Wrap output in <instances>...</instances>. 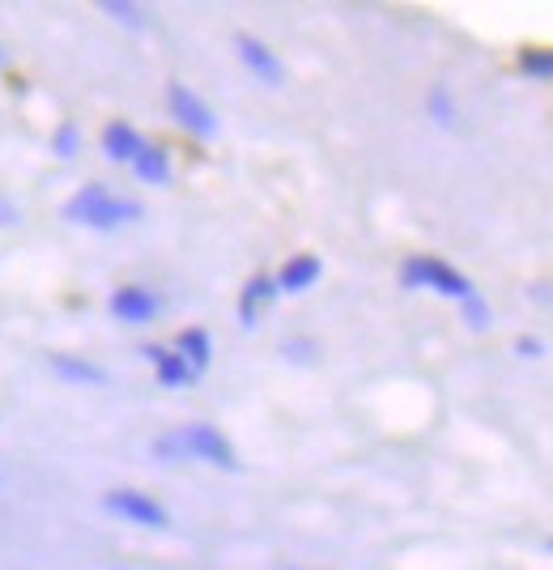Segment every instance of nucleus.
Returning a JSON list of instances; mask_svg holds the SVG:
<instances>
[{
    "label": "nucleus",
    "instance_id": "obj_4",
    "mask_svg": "<svg viewBox=\"0 0 553 570\" xmlns=\"http://www.w3.org/2000/svg\"><path fill=\"white\" fill-rule=\"evenodd\" d=\"M179 452L196 455V460H205V464H214V469H226V473L239 469V455H235V448L226 443V434L214 426H205V422L179 430Z\"/></svg>",
    "mask_w": 553,
    "mask_h": 570
},
{
    "label": "nucleus",
    "instance_id": "obj_1",
    "mask_svg": "<svg viewBox=\"0 0 553 570\" xmlns=\"http://www.w3.org/2000/svg\"><path fill=\"white\" fill-rule=\"evenodd\" d=\"M65 217L77 222V226L116 230L124 222H137V217H141V205H137V200H124V196H116V191L102 188V184H90V188H81L69 205H65Z\"/></svg>",
    "mask_w": 553,
    "mask_h": 570
},
{
    "label": "nucleus",
    "instance_id": "obj_15",
    "mask_svg": "<svg viewBox=\"0 0 553 570\" xmlns=\"http://www.w3.org/2000/svg\"><path fill=\"white\" fill-rule=\"evenodd\" d=\"M520 72H529V77H550L553 72V56L545 48H532L520 56Z\"/></svg>",
    "mask_w": 553,
    "mask_h": 570
},
{
    "label": "nucleus",
    "instance_id": "obj_8",
    "mask_svg": "<svg viewBox=\"0 0 553 570\" xmlns=\"http://www.w3.org/2000/svg\"><path fill=\"white\" fill-rule=\"evenodd\" d=\"M141 137H137V128L132 124H124V119H111L107 128H102V154L111 158V163H132L137 154H141Z\"/></svg>",
    "mask_w": 553,
    "mask_h": 570
},
{
    "label": "nucleus",
    "instance_id": "obj_19",
    "mask_svg": "<svg viewBox=\"0 0 553 570\" xmlns=\"http://www.w3.org/2000/svg\"><path fill=\"white\" fill-rule=\"evenodd\" d=\"M431 111L438 116V124H443V128H452V124H456V116H452V102H447V90H434Z\"/></svg>",
    "mask_w": 553,
    "mask_h": 570
},
{
    "label": "nucleus",
    "instance_id": "obj_14",
    "mask_svg": "<svg viewBox=\"0 0 553 570\" xmlns=\"http://www.w3.org/2000/svg\"><path fill=\"white\" fill-rule=\"evenodd\" d=\"M51 371H56L60 380H72V383H107V375L98 371L95 362H81V357L56 354V357H51Z\"/></svg>",
    "mask_w": 553,
    "mask_h": 570
},
{
    "label": "nucleus",
    "instance_id": "obj_5",
    "mask_svg": "<svg viewBox=\"0 0 553 570\" xmlns=\"http://www.w3.org/2000/svg\"><path fill=\"white\" fill-rule=\"evenodd\" d=\"M107 511H116L120 520H132L141 528H167L170 515L162 511V502L141 494V490H111L107 494Z\"/></svg>",
    "mask_w": 553,
    "mask_h": 570
},
{
    "label": "nucleus",
    "instance_id": "obj_11",
    "mask_svg": "<svg viewBox=\"0 0 553 570\" xmlns=\"http://www.w3.org/2000/svg\"><path fill=\"white\" fill-rule=\"evenodd\" d=\"M145 357L154 362V371H158V380L167 383V387H184V383H192L196 375L188 371V362L175 354V350H162V345H149Z\"/></svg>",
    "mask_w": 553,
    "mask_h": 570
},
{
    "label": "nucleus",
    "instance_id": "obj_21",
    "mask_svg": "<svg viewBox=\"0 0 553 570\" xmlns=\"http://www.w3.org/2000/svg\"><path fill=\"white\" fill-rule=\"evenodd\" d=\"M4 60H9V56H4V48H0V69H4Z\"/></svg>",
    "mask_w": 553,
    "mask_h": 570
},
{
    "label": "nucleus",
    "instance_id": "obj_16",
    "mask_svg": "<svg viewBox=\"0 0 553 570\" xmlns=\"http://www.w3.org/2000/svg\"><path fill=\"white\" fill-rule=\"evenodd\" d=\"M77 145H81L77 124H60V128H56V137H51V149H56L60 158H77Z\"/></svg>",
    "mask_w": 553,
    "mask_h": 570
},
{
    "label": "nucleus",
    "instance_id": "obj_6",
    "mask_svg": "<svg viewBox=\"0 0 553 570\" xmlns=\"http://www.w3.org/2000/svg\"><path fill=\"white\" fill-rule=\"evenodd\" d=\"M162 311L158 303V294L154 289H141V285H124L111 294V315H120L128 324H145V320H154Z\"/></svg>",
    "mask_w": 553,
    "mask_h": 570
},
{
    "label": "nucleus",
    "instance_id": "obj_9",
    "mask_svg": "<svg viewBox=\"0 0 553 570\" xmlns=\"http://www.w3.org/2000/svg\"><path fill=\"white\" fill-rule=\"evenodd\" d=\"M319 273H324V264L315 261V256H294V261L282 264V273H277V289L282 294H303V289H312L319 282Z\"/></svg>",
    "mask_w": 553,
    "mask_h": 570
},
{
    "label": "nucleus",
    "instance_id": "obj_12",
    "mask_svg": "<svg viewBox=\"0 0 553 570\" xmlns=\"http://www.w3.org/2000/svg\"><path fill=\"white\" fill-rule=\"evenodd\" d=\"M273 298H277V285H273V277H251V282L243 285V298H239L243 328H256V311L265 307V303H273Z\"/></svg>",
    "mask_w": 553,
    "mask_h": 570
},
{
    "label": "nucleus",
    "instance_id": "obj_2",
    "mask_svg": "<svg viewBox=\"0 0 553 570\" xmlns=\"http://www.w3.org/2000/svg\"><path fill=\"white\" fill-rule=\"evenodd\" d=\"M401 285H405V289L431 285V289H438L443 298H456V303H468V298L477 294L464 273H456L452 264L438 261V256H413V261H405V268H401Z\"/></svg>",
    "mask_w": 553,
    "mask_h": 570
},
{
    "label": "nucleus",
    "instance_id": "obj_3",
    "mask_svg": "<svg viewBox=\"0 0 553 570\" xmlns=\"http://www.w3.org/2000/svg\"><path fill=\"white\" fill-rule=\"evenodd\" d=\"M167 102H170V116L179 119V128H188V132H192V137H200V141H214L217 132H221L214 107L196 95V90H188L184 81H170Z\"/></svg>",
    "mask_w": 553,
    "mask_h": 570
},
{
    "label": "nucleus",
    "instance_id": "obj_18",
    "mask_svg": "<svg viewBox=\"0 0 553 570\" xmlns=\"http://www.w3.org/2000/svg\"><path fill=\"white\" fill-rule=\"evenodd\" d=\"M464 311H468V324H473L477 333H485V328H490V307H485L477 294H473V298L464 303Z\"/></svg>",
    "mask_w": 553,
    "mask_h": 570
},
{
    "label": "nucleus",
    "instance_id": "obj_22",
    "mask_svg": "<svg viewBox=\"0 0 553 570\" xmlns=\"http://www.w3.org/2000/svg\"><path fill=\"white\" fill-rule=\"evenodd\" d=\"M286 570H303V567H286Z\"/></svg>",
    "mask_w": 553,
    "mask_h": 570
},
{
    "label": "nucleus",
    "instance_id": "obj_13",
    "mask_svg": "<svg viewBox=\"0 0 553 570\" xmlns=\"http://www.w3.org/2000/svg\"><path fill=\"white\" fill-rule=\"evenodd\" d=\"M132 170H137V179L145 184H170V158L167 149H158V145H141V154L132 158Z\"/></svg>",
    "mask_w": 553,
    "mask_h": 570
},
{
    "label": "nucleus",
    "instance_id": "obj_10",
    "mask_svg": "<svg viewBox=\"0 0 553 570\" xmlns=\"http://www.w3.org/2000/svg\"><path fill=\"white\" fill-rule=\"evenodd\" d=\"M175 354L188 362V371H192L196 380L209 371V362H214V341H209V333L205 328H188V333L179 336V350Z\"/></svg>",
    "mask_w": 553,
    "mask_h": 570
},
{
    "label": "nucleus",
    "instance_id": "obj_20",
    "mask_svg": "<svg viewBox=\"0 0 553 570\" xmlns=\"http://www.w3.org/2000/svg\"><path fill=\"white\" fill-rule=\"evenodd\" d=\"M515 350H520V354H536L541 345H536V341H515Z\"/></svg>",
    "mask_w": 553,
    "mask_h": 570
},
{
    "label": "nucleus",
    "instance_id": "obj_7",
    "mask_svg": "<svg viewBox=\"0 0 553 570\" xmlns=\"http://www.w3.org/2000/svg\"><path fill=\"white\" fill-rule=\"evenodd\" d=\"M235 48H239V56H243V65L256 72L260 81H268V86H282L286 81V69H282V60L273 56V51L256 39V35H239L235 39Z\"/></svg>",
    "mask_w": 553,
    "mask_h": 570
},
{
    "label": "nucleus",
    "instance_id": "obj_17",
    "mask_svg": "<svg viewBox=\"0 0 553 570\" xmlns=\"http://www.w3.org/2000/svg\"><path fill=\"white\" fill-rule=\"evenodd\" d=\"M102 9H107L111 18H120L124 26H145V9L128 4V0H102Z\"/></svg>",
    "mask_w": 553,
    "mask_h": 570
}]
</instances>
